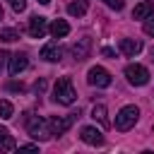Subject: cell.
Here are the masks:
<instances>
[{
  "mask_svg": "<svg viewBox=\"0 0 154 154\" xmlns=\"http://www.w3.org/2000/svg\"><path fill=\"white\" fill-rule=\"evenodd\" d=\"M75 99H77V91L72 87V79L70 77H58V82L53 84V101H58L63 106H70V103H75Z\"/></svg>",
  "mask_w": 154,
  "mask_h": 154,
  "instance_id": "obj_1",
  "label": "cell"
},
{
  "mask_svg": "<svg viewBox=\"0 0 154 154\" xmlns=\"http://www.w3.org/2000/svg\"><path fill=\"white\" fill-rule=\"evenodd\" d=\"M137 118H140V108H137V106H132V103H130V106H123V108L118 111V116H116V130L125 132V130L135 128Z\"/></svg>",
  "mask_w": 154,
  "mask_h": 154,
  "instance_id": "obj_2",
  "label": "cell"
},
{
  "mask_svg": "<svg viewBox=\"0 0 154 154\" xmlns=\"http://www.w3.org/2000/svg\"><path fill=\"white\" fill-rule=\"evenodd\" d=\"M26 130L34 140L38 142H46L51 137V128H48V120H43L41 116H29L26 118Z\"/></svg>",
  "mask_w": 154,
  "mask_h": 154,
  "instance_id": "obj_3",
  "label": "cell"
},
{
  "mask_svg": "<svg viewBox=\"0 0 154 154\" xmlns=\"http://www.w3.org/2000/svg\"><path fill=\"white\" fill-rule=\"evenodd\" d=\"M79 118V111L77 113H70V116H53L51 120H48V128H51V135H65L70 128H72V123Z\"/></svg>",
  "mask_w": 154,
  "mask_h": 154,
  "instance_id": "obj_4",
  "label": "cell"
},
{
  "mask_svg": "<svg viewBox=\"0 0 154 154\" xmlns=\"http://www.w3.org/2000/svg\"><path fill=\"white\" fill-rule=\"evenodd\" d=\"M125 77H128L130 84H135V87H144V84L149 82V70H147L144 65L132 63V65L125 67Z\"/></svg>",
  "mask_w": 154,
  "mask_h": 154,
  "instance_id": "obj_5",
  "label": "cell"
},
{
  "mask_svg": "<svg viewBox=\"0 0 154 154\" xmlns=\"http://www.w3.org/2000/svg\"><path fill=\"white\" fill-rule=\"evenodd\" d=\"M87 82H89L91 87H96V89H103V87L111 84V72H108L106 67H101V65H94V67H89V72H87Z\"/></svg>",
  "mask_w": 154,
  "mask_h": 154,
  "instance_id": "obj_6",
  "label": "cell"
},
{
  "mask_svg": "<svg viewBox=\"0 0 154 154\" xmlns=\"http://www.w3.org/2000/svg\"><path fill=\"white\" fill-rule=\"evenodd\" d=\"M46 34H48V22H46V17L34 14V17L29 19V36H31V38H43Z\"/></svg>",
  "mask_w": 154,
  "mask_h": 154,
  "instance_id": "obj_7",
  "label": "cell"
},
{
  "mask_svg": "<svg viewBox=\"0 0 154 154\" xmlns=\"http://www.w3.org/2000/svg\"><path fill=\"white\" fill-rule=\"evenodd\" d=\"M89 51H91V38H89V36L77 38V41L72 43V48H70V53H72L75 60H84V58H89Z\"/></svg>",
  "mask_w": 154,
  "mask_h": 154,
  "instance_id": "obj_8",
  "label": "cell"
},
{
  "mask_svg": "<svg viewBox=\"0 0 154 154\" xmlns=\"http://www.w3.org/2000/svg\"><path fill=\"white\" fill-rule=\"evenodd\" d=\"M79 137H82V142H87V144H91V147H101V144H103V135H101V130H96V128H91V125L82 128Z\"/></svg>",
  "mask_w": 154,
  "mask_h": 154,
  "instance_id": "obj_9",
  "label": "cell"
},
{
  "mask_svg": "<svg viewBox=\"0 0 154 154\" xmlns=\"http://www.w3.org/2000/svg\"><path fill=\"white\" fill-rule=\"evenodd\" d=\"M118 48H120V53H123V55L135 58V55L142 51V41H140V38H120Z\"/></svg>",
  "mask_w": 154,
  "mask_h": 154,
  "instance_id": "obj_10",
  "label": "cell"
},
{
  "mask_svg": "<svg viewBox=\"0 0 154 154\" xmlns=\"http://www.w3.org/2000/svg\"><path fill=\"white\" fill-rule=\"evenodd\" d=\"M26 67H29L26 53H14V55H10V75H12V77H17L19 72H24Z\"/></svg>",
  "mask_w": 154,
  "mask_h": 154,
  "instance_id": "obj_11",
  "label": "cell"
},
{
  "mask_svg": "<svg viewBox=\"0 0 154 154\" xmlns=\"http://www.w3.org/2000/svg\"><path fill=\"white\" fill-rule=\"evenodd\" d=\"M154 14V2L152 0H142L140 5H135V10H132V19H147V17H152Z\"/></svg>",
  "mask_w": 154,
  "mask_h": 154,
  "instance_id": "obj_12",
  "label": "cell"
},
{
  "mask_svg": "<svg viewBox=\"0 0 154 154\" xmlns=\"http://www.w3.org/2000/svg\"><path fill=\"white\" fill-rule=\"evenodd\" d=\"M41 58H43V60H48V63H58V60L63 58V48H60V46H55V43H48V46H43V48H41Z\"/></svg>",
  "mask_w": 154,
  "mask_h": 154,
  "instance_id": "obj_13",
  "label": "cell"
},
{
  "mask_svg": "<svg viewBox=\"0 0 154 154\" xmlns=\"http://www.w3.org/2000/svg\"><path fill=\"white\" fill-rule=\"evenodd\" d=\"M14 147H17L14 137L10 135V130H7V128H2V125H0V152H12Z\"/></svg>",
  "mask_w": 154,
  "mask_h": 154,
  "instance_id": "obj_14",
  "label": "cell"
},
{
  "mask_svg": "<svg viewBox=\"0 0 154 154\" xmlns=\"http://www.w3.org/2000/svg\"><path fill=\"white\" fill-rule=\"evenodd\" d=\"M48 31H51L55 38H63V36H67V34H70V24H67L65 19H55V22L48 26Z\"/></svg>",
  "mask_w": 154,
  "mask_h": 154,
  "instance_id": "obj_15",
  "label": "cell"
},
{
  "mask_svg": "<svg viewBox=\"0 0 154 154\" xmlns=\"http://www.w3.org/2000/svg\"><path fill=\"white\" fill-rule=\"evenodd\" d=\"M87 10H89V0H72L67 5V14L70 17H82Z\"/></svg>",
  "mask_w": 154,
  "mask_h": 154,
  "instance_id": "obj_16",
  "label": "cell"
},
{
  "mask_svg": "<svg viewBox=\"0 0 154 154\" xmlns=\"http://www.w3.org/2000/svg\"><path fill=\"white\" fill-rule=\"evenodd\" d=\"M91 118L99 120L101 128H108V116H106V106H103V103H96V106L91 108Z\"/></svg>",
  "mask_w": 154,
  "mask_h": 154,
  "instance_id": "obj_17",
  "label": "cell"
},
{
  "mask_svg": "<svg viewBox=\"0 0 154 154\" xmlns=\"http://www.w3.org/2000/svg\"><path fill=\"white\" fill-rule=\"evenodd\" d=\"M0 41H5V43L19 41V31H17V29H12V26H5V29H0Z\"/></svg>",
  "mask_w": 154,
  "mask_h": 154,
  "instance_id": "obj_18",
  "label": "cell"
},
{
  "mask_svg": "<svg viewBox=\"0 0 154 154\" xmlns=\"http://www.w3.org/2000/svg\"><path fill=\"white\" fill-rule=\"evenodd\" d=\"M12 113H14V106H12L7 99H0V118H2V120H10Z\"/></svg>",
  "mask_w": 154,
  "mask_h": 154,
  "instance_id": "obj_19",
  "label": "cell"
},
{
  "mask_svg": "<svg viewBox=\"0 0 154 154\" xmlns=\"http://www.w3.org/2000/svg\"><path fill=\"white\" fill-rule=\"evenodd\" d=\"M10 5H12L14 12H24L26 10V0H10Z\"/></svg>",
  "mask_w": 154,
  "mask_h": 154,
  "instance_id": "obj_20",
  "label": "cell"
},
{
  "mask_svg": "<svg viewBox=\"0 0 154 154\" xmlns=\"http://www.w3.org/2000/svg\"><path fill=\"white\" fill-rule=\"evenodd\" d=\"M144 34L154 36V14H152V17H147V22H144Z\"/></svg>",
  "mask_w": 154,
  "mask_h": 154,
  "instance_id": "obj_21",
  "label": "cell"
},
{
  "mask_svg": "<svg viewBox=\"0 0 154 154\" xmlns=\"http://www.w3.org/2000/svg\"><path fill=\"white\" fill-rule=\"evenodd\" d=\"M111 10H123V5H125V0H103Z\"/></svg>",
  "mask_w": 154,
  "mask_h": 154,
  "instance_id": "obj_22",
  "label": "cell"
},
{
  "mask_svg": "<svg viewBox=\"0 0 154 154\" xmlns=\"http://www.w3.org/2000/svg\"><path fill=\"white\" fill-rule=\"evenodd\" d=\"M34 91H36V94H43V91H46V79H38V82L34 84Z\"/></svg>",
  "mask_w": 154,
  "mask_h": 154,
  "instance_id": "obj_23",
  "label": "cell"
},
{
  "mask_svg": "<svg viewBox=\"0 0 154 154\" xmlns=\"http://www.w3.org/2000/svg\"><path fill=\"white\" fill-rule=\"evenodd\" d=\"M7 89H10V91H24V84H22V82H19V84H17V82H10Z\"/></svg>",
  "mask_w": 154,
  "mask_h": 154,
  "instance_id": "obj_24",
  "label": "cell"
},
{
  "mask_svg": "<svg viewBox=\"0 0 154 154\" xmlns=\"http://www.w3.org/2000/svg\"><path fill=\"white\" fill-rule=\"evenodd\" d=\"M7 58H10V53H7V51H0V70L5 67V60H7Z\"/></svg>",
  "mask_w": 154,
  "mask_h": 154,
  "instance_id": "obj_25",
  "label": "cell"
},
{
  "mask_svg": "<svg viewBox=\"0 0 154 154\" xmlns=\"http://www.w3.org/2000/svg\"><path fill=\"white\" fill-rule=\"evenodd\" d=\"M19 149H24V152H34V149H38V144H22Z\"/></svg>",
  "mask_w": 154,
  "mask_h": 154,
  "instance_id": "obj_26",
  "label": "cell"
},
{
  "mask_svg": "<svg viewBox=\"0 0 154 154\" xmlns=\"http://www.w3.org/2000/svg\"><path fill=\"white\" fill-rule=\"evenodd\" d=\"M101 53H103V55H106V58H113V51H111V48H103V51H101Z\"/></svg>",
  "mask_w": 154,
  "mask_h": 154,
  "instance_id": "obj_27",
  "label": "cell"
},
{
  "mask_svg": "<svg viewBox=\"0 0 154 154\" xmlns=\"http://www.w3.org/2000/svg\"><path fill=\"white\" fill-rule=\"evenodd\" d=\"M149 55H152V60H154V46H152V48H149Z\"/></svg>",
  "mask_w": 154,
  "mask_h": 154,
  "instance_id": "obj_28",
  "label": "cell"
},
{
  "mask_svg": "<svg viewBox=\"0 0 154 154\" xmlns=\"http://www.w3.org/2000/svg\"><path fill=\"white\" fill-rule=\"evenodd\" d=\"M2 17H5V12H2V5H0V22H2Z\"/></svg>",
  "mask_w": 154,
  "mask_h": 154,
  "instance_id": "obj_29",
  "label": "cell"
},
{
  "mask_svg": "<svg viewBox=\"0 0 154 154\" xmlns=\"http://www.w3.org/2000/svg\"><path fill=\"white\" fill-rule=\"evenodd\" d=\"M38 2H41V5H48V2H51V0H38Z\"/></svg>",
  "mask_w": 154,
  "mask_h": 154,
  "instance_id": "obj_30",
  "label": "cell"
}]
</instances>
